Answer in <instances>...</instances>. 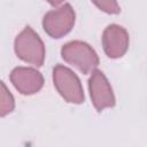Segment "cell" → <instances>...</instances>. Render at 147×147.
Here are the masks:
<instances>
[{"mask_svg":"<svg viewBox=\"0 0 147 147\" xmlns=\"http://www.w3.org/2000/svg\"><path fill=\"white\" fill-rule=\"evenodd\" d=\"M14 49L17 57L22 61L36 67H41L44 64L46 54L45 45L32 28L25 26L23 31L16 36Z\"/></svg>","mask_w":147,"mask_h":147,"instance_id":"6da1fadb","label":"cell"},{"mask_svg":"<svg viewBox=\"0 0 147 147\" xmlns=\"http://www.w3.org/2000/svg\"><path fill=\"white\" fill-rule=\"evenodd\" d=\"M61 56L68 64L74 65L84 75L92 72L99 65L96 52L82 40H72L64 44L61 48Z\"/></svg>","mask_w":147,"mask_h":147,"instance_id":"7a4b0ae2","label":"cell"},{"mask_svg":"<svg viewBox=\"0 0 147 147\" xmlns=\"http://www.w3.org/2000/svg\"><path fill=\"white\" fill-rule=\"evenodd\" d=\"M53 83L59 94L68 103L80 105L85 100L84 90L78 76L68 67L57 64L53 68Z\"/></svg>","mask_w":147,"mask_h":147,"instance_id":"3957f363","label":"cell"},{"mask_svg":"<svg viewBox=\"0 0 147 147\" xmlns=\"http://www.w3.org/2000/svg\"><path fill=\"white\" fill-rule=\"evenodd\" d=\"M76 14L70 3H64L61 7L49 10L44 15L42 28L45 32L54 38L59 39L68 34L75 25Z\"/></svg>","mask_w":147,"mask_h":147,"instance_id":"277c9868","label":"cell"},{"mask_svg":"<svg viewBox=\"0 0 147 147\" xmlns=\"http://www.w3.org/2000/svg\"><path fill=\"white\" fill-rule=\"evenodd\" d=\"M88 92L92 103L96 111H102L106 108L115 106L116 100L113 88L101 70L94 69L88 79Z\"/></svg>","mask_w":147,"mask_h":147,"instance_id":"5b68a950","label":"cell"},{"mask_svg":"<svg viewBox=\"0 0 147 147\" xmlns=\"http://www.w3.org/2000/svg\"><path fill=\"white\" fill-rule=\"evenodd\" d=\"M129 33L127 31L118 25L110 24L108 25L102 33V46L106 55L110 59L122 57L129 48Z\"/></svg>","mask_w":147,"mask_h":147,"instance_id":"8992f818","label":"cell"},{"mask_svg":"<svg viewBox=\"0 0 147 147\" xmlns=\"http://www.w3.org/2000/svg\"><path fill=\"white\" fill-rule=\"evenodd\" d=\"M10 82L23 95H32L44 86V77L34 68L16 67L10 72Z\"/></svg>","mask_w":147,"mask_h":147,"instance_id":"52a82bcc","label":"cell"},{"mask_svg":"<svg viewBox=\"0 0 147 147\" xmlns=\"http://www.w3.org/2000/svg\"><path fill=\"white\" fill-rule=\"evenodd\" d=\"M15 108V99L6 84L0 80V117L10 114Z\"/></svg>","mask_w":147,"mask_h":147,"instance_id":"ba28073f","label":"cell"},{"mask_svg":"<svg viewBox=\"0 0 147 147\" xmlns=\"http://www.w3.org/2000/svg\"><path fill=\"white\" fill-rule=\"evenodd\" d=\"M92 2L100 10H102L107 14H110V15H117L121 11L117 0H92Z\"/></svg>","mask_w":147,"mask_h":147,"instance_id":"9c48e42d","label":"cell"},{"mask_svg":"<svg viewBox=\"0 0 147 147\" xmlns=\"http://www.w3.org/2000/svg\"><path fill=\"white\" fill-rule=\"evenodd\" d=\"M48 3H51L52 6H59L60 3H62L64 0H46Z\"/></svg>","mask_w":147,"mask_h":147,"instance_id":"30bf717a","label":"cell"}]
</instances>
